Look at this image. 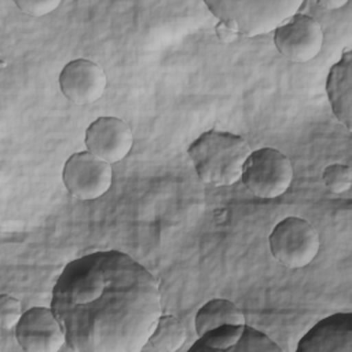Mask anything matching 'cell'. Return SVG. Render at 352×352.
<instances>
[{
  "label": "cell",
  "mask_w": 352,
  "mask_h": 352,
  "mask_svg": "<svg viewBox=\"0 0 352 352\" xmlns=\"http://www.w3.org/2000/svg\"><path fill=\"white\" fill-rule=\"evenodd\" d=\"M51 309L77 352H139L162 315L157 278L118 250L66 264L52 289Z\"/></svg>",
  "instance_id": "1"
},
{
  "label": "cell",
  "mask_w": 352,
  "mask_h": 352,
  "mask_svg": "<svg viewBox=\"0 0 352 352\" xmlns=\"http://www.w3.org/2000/svg\"><path fill=\"white\" fill-rule=\"evenodd\" d=\"M252 151L245 138L216 129L199 135L187 150L198 179L216 187L241 180Z\"/></svg>",
  "instance_id": "2"
},
{
  "label": "cell",
  "mask_w": 352,
  "mask_h": 352,
  "mask_svg": "<svg viewBox=\"0 0 352 352\" xmlns=\"http://www.w3.org/2000/svg\"><path fill=\"white\" fill-rule=\"evenodd\" d=\"M301 0H209L205 6L219 23L235 36L256 37L275 32L282 23L298 14Z\"/></svg>",
  "instance_id": "3"
},
{
  "label": "cell",
  "mask_w": 352,
  "mask_h": 352,
  "mask_svg": "<svg viewBox=\"0 0 352 352\" xmlns=\"http://www.w3.org/2000/svg\"><path fill=\"white\" fill-rule=\"evenodd\" d=\"M268 242L274 258L290 270L311 264L320 248L319 234L314 226L296 216L280 220L270 234Z\"/></svg>",
  "instance_id": "4"
},
{
  "label": "cell",
  "mask_w": 352,
  "mask_h": 352,
  "mask_svg": "<svg viewBox=\"0 0 352 352\" xmlns=\"http://www.w3.org/2000/svg\"><path fill=\"white\" fill-rule=\"evenodd\" d=\"M293 175L292 161L283 153L264 147L252 151L241 180L253 195L272 199L287 191L293 182Z\"/></svg>",
  "instance_id": "5"
},
{
  "label": "cell",
  "mask_w": 352,
  "mask_h": 352,
  "mask_svg": "<svg viewBox=\"0 0 352 352\" xmlns=\"http://www.w3.org/2000/svg\"><path fill=\"white\" fill-rule=\"evenodd\" d=\"M62 179L66 190L77 199L94 201L106 194L113 183L111 164L92 153H74L65 162Z\"/></svg>",
  "instance_id": "6"
},
{
  "label": "cell",
  "mask_w": 352,
  "mask_h": 352,
  "mask_svg": "<svg viewBox=\"0 0 352 352\" xmlns=\"http://www.w3.org/2000/svg\"><path fill=\"white\" fill-rule=\"evenodd\" d=\"M323 30L311 15L296 14L274 33V44L279 54L296 63H305L319 55L323 47Z\"/></svg>",
  "instance_id": "7"
},
{
  "label": "cell",
  "mask_w": 352,
  "mask_h": 352,
  "mask_svg": "<svg viewBox=\"0 0 352 352\" xmlns=\"http://www.w3.org/2000/svg\"><path fill=\"white\" fill-rule=\"evenodd\" d=\"M15 337L26 352H56L66 342L65 330L51 308L34 307L23 312Z\"/></svg>",
  "instance_id": "8"
},
{
  "label": "cell",
  "mask_w": 352,
  "mask_h": 352,
  "mask_svg": "<svg viewBox=\"0 0 352 352\" xmlns=\"http://www.w3.org/2000/svg\"><path fill=\"white\" fill-rule=\"evenodd\" d=\"M190 351L202 352H282L267 334L246 324H223L198 337Z\"/></svg>",
  "instance_id": "9"
},
{
  "label": "cell",
  "mask_w": 352,
  "mask_h": 352,
  "mask_svg": "<svg viewBox=\"0 0 352 352\" xmlns=\"http://www.w3.org/2000/svg\"><path fill=\"white\" fill-rule=\"evenodd\" d=\"M106 85L107 77L103 67L89 59H74L59 74V87L63 96L80 106L99 100Z\"/></svg>",
  "instance_id": "10"
},
{
  "label": "cell",
  "mask_w": 352,
  "mask_h": 352,
  "mask_svg": "<svg viewBox=\"0 0 352 352\" xmlns=\"http://www.w3.org/2000/svg\"><path fill=\"white\" fill-rule=\"evenodd\" d=\"M132 144L131 126L117 117H99L85 131L87 150L109 164L124 160Z\"/></svg>",
  "instance_id": "11"
},
{
  "label": "cell",
  "mask_w": 352,
  "mask_h": 352,
  "mask_svg": "<svg viewBox=\"0 0 352 352\" xmlns=\"http://www.w3.org/2000/svg\"><path fill=\"white\" fill-rule=\"evenodd\" d=\"M298 352H351L352 314L330 315L318 322L297 345Z\"/></svg>",
  "instance_id": "12"
},
{
  "label": "cell",
  "mask_w": 352,
  "mask_h": 352,
  "mask_svg": "<svg viewBox=\"0 0 352 352\" xmlns=\"http://www.w3.org/2000/svg\"><path fill=\"white\" fill-rule=\"evenodd\" d=\"M326 91L331 110L336 118L352 128V52L345 50L341 59L330 69L326 82Z\"/></svg>",
  "instance_id": "13"
},
{
  "label": "cell",
  "mask_w": 352,
  "mask_h": 352,
  "mask_svg": "<svg viewBox=\"0 0 352 352\" xmlns=\"http://www.w3.org/2000/svg\"><path fill=\"white\" fill-rule=\"evenodd\" d=\"M223 324H245V315L230 300L213 298L204 304L195 315L198 337Z\"/></svg>",
  "instance_id": "14"
},
{
  "label": "cell",
  "mask_w": 352,
  "mask_h": 352,
  "mask_svg": "<svg viewBox=\"0 0 352 352\" xmlns=\"http://www.w3.org/2000/svg\"><path fill=\"white\" fill-rule=\"evenodd\" d=\"M187 338L184 324L172 315H161L148 342L160 352L179 351Z\"/></svg>",
  "instance_id": "15"
},
{
  "label": "cell",
  "mask_w": 352,
  "mask_h": 352,
  "mask_svg": "<svg viewBox=\"0 0 352 352\" xmlns=\"http://www.w3.org/2000/svg\"><path fill=\"white\" fill-rule=\"evenodd\" d=\"M322 179L331 192L341 194L352 186V169L344 164H331L323 169Z\"/></svg>",
  "instance_id": "16"
},
{
  "label": "cell",
  "mask_w": 352,
  "mask_h": 352,
  "mask_svg": "<svg viewBox=\"0 0 352 352\" xmlns=\"http://www.w3.org/2000/svg\"><path fill=\"white\" fill-rule=\"evenodd\" d=\"M22 315L21 302L15 297L10 294L0 296V324L4 330L15 327Z\"/></svg>",
  "instance_id": "17"
},
{
  "label": "cell",
  "mask_w": 352,
  "mask_h": 352,
  "mask_svg": "<svg viewBox=\"0 0 352 352\" xmlns=\"http://www.w3.org/2000/svg\"><path fill=\"white\" fill-rule=\"evenodd\" d=\"M60 0H15V6L30 16H43L55 11Z\"/></svg>",
  "instance_id": "18"
},
{
  "label": "cell",
  "mask_w": 352,
  "mask_h": 352,
  "mask_svg": "<svg viewBox=\"0 0 352 352\" xmlns=\"http://www.w3.org/2000/svg\"><path fill=\"white\" fill-rule=\"evenodd\" d=\"M346 3H348L346 0H323V1H318V6L324 8L326 11H334L341 8Z\"/></svg>",
  "instance_id": "19"
}]
</instances>
